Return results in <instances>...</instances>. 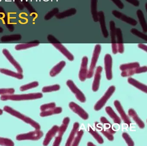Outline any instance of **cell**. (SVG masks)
<instances>
[{"label":"cell","instance_id":"obj_18","mask_svg":"<svg viewBox=\"0 0 147 146\" xmlns=\"http://www.w3.org/2000/svg\"><path fill=\"white\" fill-rule=\"evenodd\" d=\"M58 129H59V126L57 125H54L48 131L43 143L44 146H47L49 143L52 138L55 136L56 134L58 132Z\"/></svg>","mask_w":147,"mask_h":146},{"label":"cell","instance_id":"obj_17","mask_svg":"<svg viewBox=\"0 0 147 146\" xmlns=\"http://www.w3.org/2000/svg\"><path fill=\"white\" fill-rule=\"evenodd\" d=\"M52 45L61 52L69 61H73L74 59V56L61 43L59 44H52Z\"/></svg>","mask_w":147,"mask_h":146},{"label":"cell","instance_id":"obj_52","mask_svg":"<svg viewBox=\"0 0 147 146\" xmlns=\"http://www.w3.org/2000/svg\"><path fill=\"white\" fill-rule=\"evenodd\" d=\"M87 145L88 146H95V145H94V144L92 143V142L88 143Z\"/></svg>","mask_w":147,"mask_h":146},{"label":"cell","instance_id":"obj_21","mask_svg":"<svg viewBox=\"0 0 147 146\" xmlns=\"http://www.w3.org/2000/svg\"><path fill=\"white\" fill-rule=\"evenodd\" d=\"M128 82L130 84L132 85L135 87L138 88L139 90L144 92L145 93H147V86L146 85L139 82L138 81L135 80L134 78L129 77L128 79Z\"/></svg>","mask_w":147,"mask_h":146},{"label":"cell","instance_id":"obj_16","mask_svg":"<svg viewBox=\"0 0 147 146\" xmlns=\"http://www.w3.org/2000/svg\"><path fill=\"white\" fill-rule=\"evenodd\" d=\"M116 36L117 41V45L118 52L122 54L124 52V48L123 43V34L122 31L119 27L116 28Z\"/></svg>","mask_w":147,"mask_h":146},{"label":"cell","instance_id":"obj_39","mask_svg":"<svg viewBox=\"0 0 147 146\" xmlns=\"http://www.w3.org/2000/svg\"><path fill=\"white\" fill-rule=\"evenodd\" d=\"M0 145L13 146L14 145V143L11 139L0 137Z\"/></svg>","mask_w":147,"mask_h":146},{"label":"cell","instance_id":"obj_28","mask_svg":"<svg viewBox=\"0 0 147 146\" xmlns=\"http://www.w3.org/2000/svg\"><path fill=\"white\" fill-rule=\"evenodd\" d=\"M98 0H91V12L92 16L94 22L98 21V11H97V3Z\"/></svg>","mask_w":147,"mask_h":146},{"label":"cell","instance_id":"obj_7","mask_svg":"<svg viewBox=\"0 0 147 146\" xmlns=\"http://www.w3.org/2000/svg\"><path fill=\"white\" fill-rule=\"evenodd\" d=\"M105 68V70L106 76L107 80H110L113 78L112 64L113 60L110 54H106L104 58Z\"/></svg>","mask_w":147,"mask_h":146},{"label":"cell","instance_id":"obj_30","mask_svg":"<svg viewBox=\"0 0 147 146\" xmlns=\"http://www.w3.org/2000/svg\"><path fill=\"white\" fill-rule=\"evenodd\" d=\"M0 72L4 74L15 77V78L19 79V80H21L24 78V76L22 74V73H16V72H13L11 70H9L6 69H0Z\"/></svg>","mask_w":147,"mask_h":146},{"label":"cell","instance_id":"obj_41","mask_svg":"<svg viewBox=\"0 0 147 146\" xmlns=\"http://www.w3.org/2000/svg\"><path fill=\"white\" fill-rule=\"evenodd\" d=\"M122 137L124 139L125 142L127 143V145L129 146H133L134 145V143L132 141L130 137L127 133L124 132L122 134Z\"/></svg>","mask_w":147,"mask_h":146},{"label":"cell","instance_id":"obj_5","mask_svg":"<svg viewBox=\"0 0 147 146\" xmlns=\"http://www.w3.org/2000/svg\"><path fill=\"white\" fill-rule=\"evenodd\" d=\"M115 87L113 86H111L105 93L103 97L98 101L94 106V110L96 111L100 110L107 102L110 97L113 94L115 91Z\"/></svg>","mask_w":147,"mask_h":146},{"label":"cell","instance_id":"obj_10","mask_svg":"<svg viewBox=\"0 0 147 146\" xmlns=\"http://www.w3.org/2000/svg\"><path fill=\"white\" fill-rule=\"evenodd\" d=\"M70 109L75 113L78 114L80 117L84 120L88 119L89 117L88 114L85 111L84 109L74 102H71L69 105Z\"/></svg>","mask_w":147,"mask_h":146},{"label":"cell","instance_id":"obj_12","mask_svg":"<svg viewBox=\"0 0 147 146\" xmlns=\"http://www.w3.org/2000/svg\"><path fill=\"white\" fill-rule=\"evenodd\" d=\"M114 105L125 123L128 126H129L131 123V121L125 112L119 101L117 100H115L114 102Z\"/></svg>","mask_w":147,"mask_h":146},{"label":"cell","instance_id":"obj_26","mask_svg":"<svg viewBox=\"0 0 147 146\" xmlns=\"http://www.w3.org/2000/svg\"><path fill=\"white\" fill-rule=\"evenodd\" d=\"M105 111L107 114L113 119V122L119 125L121 124V119L111 106H107L105 108Z\"/></svg>","mask_w":147,"mask_h":146},{"label":"cell","instance_id":"obj_31","mask_svg":"<svg viewBox=\"0 0 147 146\" xmlns=\"http://www.w3.org/2000/svg\"><path fill=\"white\" fill-rule=\"evenodd\" d=\"M88 131L93 136L94 139L97 141L100 144H102L104 143V140L102 137L98 133L96 130H94L91 126H89L88 128Z\"/></svg>","mask_w":147,"mask_h":146},{"label":"cell","instance_id":"obj_45","mask_svg":"<svg viewBox=\"0 0 147 146\" xmlns=\"http://www.w3.org/2000/svg\"><path fill=\"white\" fill-rule=\"evenodd\" d=\"M136 68L122 71L121 74V76L123 77H126V76H131L135 74H136Z\"/></svg>","mask_w":147,"mask_h":146},{"label":"cell","instance_id":"obj_23","mask_svg":"<svg viewBox=\"0 0 147 146\" xmlns=\"http://www.w3.org/2000/svg\"><path fill=\"white\" fill-rule=\"evenodd\" d=\"M76 12L77 10L75 8H72L61 13H58L55 16L58 19H64L66 17H70L76 14Z\"/></svg>","mask_w":147,"mask_h":146},{"label":"cell","instance_id":"obj_3","mask_svg":"<svg viewBox=\"0 0 147 146\" xmlns=\"http://www.w3.org/2000/svg\"><path fill=\"white\" fill-rule=\"evenodd\" d=\"M100 51H101V46L98 44L96 45L94 47V50L90 68H89V70L88 71L87 78L90 79L93 76L94 69H95L96 64L98 62Z\"/></svg>","mask_w":147,"mask_h":146},{"label":"cell","instance_id":"obj_44","mask_svg":"<svg viewBox=\"0 0 147 146\" xmlns=\"http://www.w3.org/2000/svg\"><path fill=\"white\" fill-rule=\"evenodd\" d=\"M15 92V89L13 88H0L1 95L13 94Z\"/></svg>","mask_w":147,"mask_h":146},{"label":"cell","instance_id":"obj_6","mask_svg":"<svg viewBox=\"0 0 147 146\" xmlns=\"http://www.w3.org/2000/svg\"><path fill=\"white\" fill-rule=\"evenodd\" d=\"M67 85L69 89L74 94L76 98L82 103L86 102V98L83 93L77 87L74 82L71 80L67 81Z\"/></svg>","mask_w":147,"mask_h":146},{"label":"cell","instance_id":"obj_9","mask_svg":"<svg viewBox=\"0 0 147 146\" xmlns=\"http://www.w3.org/2000/svg\"><path fill=\"white\" fill-rule=\"evenodd\" d=\"M112 14L117 19L123 21L132 26H136L137 25L138 21L136 20L131 17H129L122 13L119 11L117 10H113L112 11Z\"/></svg>","mask_w":147,"mask_h":146},{"label":"cell","instance_id":"obj_40","mask_svg":"<svg viewBox=\"0 0 147 146\" xmlns=\"http://www.w3.org/2000/svg\"><path fill=\"white\" fill-rule=\"evenodd\" d=\"M20 35H12L10 36H4L1 38L2 41H8L11 40H18L21 39Z\"/></svg>","mask_w":147,"mask_h":146},{"label":"cell","instance_id":"obj_38","mask_svg":"<svg viewBox=\"0 0 147 146\" xmlns=\"http://www.w3.org/2000/svg\"><path fill=\"white\" fill-rule=\"evenodd\" d=\"M130 32L131 33L134 35H136V36H137L138 38H141L142 39L147 41V36L146 34L138 30L137 29L135 28H132L131 29Z\"/></svg>","mask_w":147,"mask_h":146},{"label":"cell","instance_id":"obj_15","mask_svg":"<svg viewBox=\"0 0 147 146\" xmlns=\"http://www.w3.org/2000/svg\"><path fill=\"white\" fill-rule=\"evenodd\" d=\"M98 21L100 23V28L102 34L104 38H108L109 33L106 25L105 14L103 11H100L98 12Z\"/></svg>","mask_w":147,"mask_h":146},{"label":"cell","instance_id":"obj_49","mask_svg":"<svg viewBox=\"0 0 147 146\" xmlns=\"http://www.w3.org/2000/svg\"><path fill=\"white\" fill-rule=\"evenodd\" d=\"M125 1L136 7H138L140 4V2L138 0H125Z\"/></svg>","mask_w":147,"mask_h":146},{"label":"cell","instance_id":"obj_33","mask_svg":"<svg viewBox=\"0 0 147 146\" xmlns=\"http://www.w3.org/2000/svg\"><path fill=\"white\" fill-rule=\"evenodd\" d=\"M140 67V64L138 62L130 63L125 64H121L120 66V69L122 71L132 69Z\"/></svg>","mask_w":147,"mask_h":146},{"label":"cell","instance_id":"obj_22","mask_svg":"<svg viewBox=\"0 0 147 146\" xmlns=\"http://www.w3.org/2000/svg\"><path fill=\"white\" fill-rule=\"evenodd\" d=\"M66 62L64 61L60 62L59 63L54 66L50 72V75L51 77H54L57 75L62 70L63 68L66 65Z\"/></svg>","mask_w":147,"mask_h":146},{"label":"cell","instance_id":"obj_50","mask_svg":"<svg viewBox=\"0 0 147 146\" xmlns=\"http://www.w3.org/2000/svg\"><path fill=\"white\" fill-rule=\"evenodd\" d=\"M62 141V138L58 137V136L55 139V141L53 143V146H58L60 145L61 142Z\"/></svg>","mask_w":147,"mask_h":146},{"label":"cell","instance_id":"obj_43","mask_svg":"<svg viewBox=\"0 0 147 146\" xmlns=\"http://www.w3.org/2000/svg\"><path fill=\"white\" fill-rule=\"evenodd\" d=\"M56 104L55 102H52V103H49V104H44L40 106V110L41 112L44 111H47V110H50L55 107Z\"/></svg>","mask_w":147,"mask_h":146},{"label":"cell","instance_id":"obj_24","mask_svg":"<svg viewBox=\"0 0 147 146\" xmlns=\"http://www.w3.org/2000/svg\"><path fill=\"white\" fill-rule=\"evenodd\" d=\"M136 14L138 18V21L140 25L142 28L143 31L144 32H147V24L144 18V14L143 13L141 9H138L137 10Z\"/></svg>","mask_w":147,"mask_h":146},{"label":"cell","instance_id":"obj_14","mask_svg":"<svg viewBox=\"0 0 147 146\" xmlns=\"http://www.w3.org/2000/svg\"><path fill=\"white\" fill-rule=\"evenodd\" d=\"M102 70L103 68L101 66H99L97 67L92 86V89L93 92H97L99 89L101 78V73Z\"/></svg>","mask_w":147,"mask_h":146},{"label":"cell","instance_id":"obj_36","mask_svg":"<svg viewBox=\"0 0 147 146\" xmlns=\"http://www.w3.org/2000/svg\"><path fill=\"white\" fill-rule=\"evenodd\" d=\"M38 85H39V83H38V82H30L29 84L21 86L20 88V90L22 92L26 91V90H29V89L36 87Z\"/></svg>","mask_w":147,"mask_h":146},{"label":"cell","instance_id":"obj_8","mask_svg":"<svg viewBox=\"0 0 147 146\" xmlns=\"http://www.w3.org/2000/svg\"><path fill=\"white\" fill-rule=\"evenodd\" d=\"M110 28L112 52L113 54H116L118 52L117 45L116 43V27L115 22L113 21H110Z\"/></svg>","mask_w":147,"mask_h":146},{"label":"cell","instance_id":"obj_53","mask_svg":"<svg viewBox=\"0 0 147 146\" xmlns=\"http://www.w3.org/2000/svg\"><path fill=\"white\" fill-rule=\"evenodd\" d=\"M3 111L1 109H0V115H2L3 114Z\"/></svg>","mask_w":147,"mask_h":146},{"label":"cell","instance_id":"obj_4","mask_svg":"<svg viewBox=\"0 0 147 146\" xmlns=\"http://www.w3.org/2000/svg\"><path fill=\"white\" fill-rule=\"evenodd\" d=\"M43 136V133L40 129L36 130L35 131H30L25 134H20L16 137V140L18 141L23 140H32L37 141L39 140Z\"/></svg>","mask_w":147,"mask_h":146},{"label":"cell","instance_id":"obj_51","mask_svg":"<svg viewBox=\"0 0 147 146\" xmlns=\"http://www.w3.org/2000/svg\"><path fill=\"white\" fill-rule=\"evenodd\" d=\"M138 48L143 50L145 51V52H147V46L146 45L144 44H138Z\"/></svg>","mask_w":147,"mask_h":146},{"label":"cell","instance_id":"obj_42","mask_svg":"<svg viewBox=\"0 0 147 146\" xmlns=\"http://www.w3.org/2000/svg\"><path fill=\"white\" fill-rule=\"evenodd\" d=\"M58 13H59V9L58 8H55L46 14L45 17V19L49 20L51 19L53 16L56 15Z\"/></svg>","mask_w":147,"mask_h":146},{"label":"cell","instance_id":"obj_13","mask_svg":"<svg viewBox=\"0 0 147 146\" xmlns=\"http://www.w3.org/2000/svg\"><path fill=\"white\" fill-rule=\"evenodd\" d=\"M2 53L5 55V56L8 59L10 62L16 68L17 71L20 73L23 72V69L20 66V64L13 58L11 54L9 52V51L6 49H4L2 50Z\"/></svg>","mask_w":147,"mask_h":146},{"label":"cell","instance_id":"obj_25","mask_svg":"<svg viewBox=\"0 0 147 146\" xmlns=\"http://www.w3.org/2000/svg\"><path fill=\"white\" fill-rule=\"evenodd\" d=\"M95 126L96 128L108 139V140L110 141H113L114 137L113 135V134H111L109 131L104 128L98 122H96L95 123Z\"/></svg>","mask_w":147,"mask_h":146},{"label":"cell","instance_id":"obj_20","mask_svg":"<svg viewBox=\"0 0 147 146\" xmlns=\"http://www.w3.org/2000/svg\"><path fill=\"white\" fill-rule=\"evenodd\" d=\"M79 127H80V124L76 122L74 123L73 126V128L70 132V135L69 136L67 140V142L66 143V146H71L72 142L74 141V138L77 133V131L79 130Z\"/></svg>","mask_w":147,"mask_h":146},{"label":"cell","instance_id":"obj_32","mask_svg":"<svg viewBox=\"0 0 147 146\" xmlns=\"http://www.w3.org/2000/svg\"><path fill=\"white\" fill-rule=\"evenodd\" d=\"M100 122L104 124L105 129L109 131L111 134H113L116 133V131L113 130L112 129V126L111 123L107 120L105 117H101L100 119Z\"/></svg>","mask_w":147,"mask_h":146},{"label":"cell","instance_id":"obj_34","mask_svg":"<svg viewBox=\"0 0 147 146\" xmlns=\"http://www.w3.org/2000/svg\"><path fill=\"white\" fill-rule=\"evenodd\" d=\"M38 43H28V44H20L17 45L15 46V50H25L28 48L35 47L39 45Z\"/></svg>","mask_w":147,"mask_h":146},{"label":"cell","instance_id":"obj_2","mask_svg":"<svg viewBox=\"0 0 147 146\" xmlns=\"http://www.w3.org/2000/svg\"><path fill=\"white\" fill-rule=\"evenodd\" d=\"M4 110L5 111L10 113L11 115L16 117L20 119H22L23 121L29 124L31 126H32L33 128H35L36 130L40 129H41V126L38 123L36 122V121L33 120V119H32L30 118L29 117H26L25 116L24 114L22 113H20L19 112L16 111L13 109L10 106H4Z\"/></svg>","mask_w":147,"mask_h":146},{"label":"cell","instance_id":"obj_1","mask_svg":"<svg viewBox=\"0 0 147 146\" xmlns=\"http://www.w3.org/2000/svg\"><path fill=\"white\" fill-rule=\"evenodd\" d=\"M43 97L42 94L41 93L27 94H7L2 95L0 98L1 100H11L15 101L20 100H30L41 98Z\"/></svg>","mask_w":147,"mask_h":146},{"label":"cell","instance_id":"obj_19","mask_svg":"<svg viewBox=\"0 0 147 146\" xmlns=\"http://www.w3.org/2000/svg\"><path fill=\"white\" fill-rule=\"evenodd\" d=\"M128 114L136 122V123L138 125V127L140 129H143L144 128L145 125H144V123L138 117V115L134 109H129V111H128Z\"/></svg>","mask_w":147,"mask_h":146},{"label":"cell","instance_id":"obj_29","mask_svg":"<svg viewBox=\"0 0 147 146\" xmlns=\"http://www.w3.org/2000/svg\"><path fill=\"white\" fill-rule=\"evenodd\" d=\"M69 122H70V119L68 117H65L63 119L62 124L60 127H59V129H58V135L57 136L58 137L62 138L63 135L67 130Z\"/></svg>","mask_w":147,"mask_h":146},{"label":"cell","instance_id":"obj_11","mask_svg":"<svg viewBox=\"0 0 147 146\" xmlns=\"http://www.w3.org/2000/svg\"><path fill=\"white\" fill-rule=\"evenodd\" d=\"M88 58L87 57H83L81 65L79 74V78L81 81H85L86 79L87 74L88 73Z\"/></svg>","mask_w":147,"mask_h":146},{"label":"cell","instance_id":"obj_46","mask_svg":"<svg viewBox=\"0 0 147 146\" xmlns=\"http://www.w3.org/2000/svg\"><path fill=\"white\" fill-rule=\"evenodd\" d=\"M48 40H49V42H50V43H51L52 44H59V43H61L60 41H59L54 36H53V35H51V34L48 35Z\"/></svg>","mask_w":147,"mask_h":146},{"label":"cell","instance_id":"obj_48","mask_svg":"<svg viewBox=\"0 0 147 146\" xmlns=\"http://www.w3.org/2000/svg\"><path fill=\"white\" fill-rule=\"evenodd\" d=\"M120 9H123L124 4L120 0H111Z\"/></svg>","mask_w":147,"mask_h":146},{"label":"cell","instance_id":"obj_37","mask_svg":"<svg viewBox=\"0 0 147 146\" xmlns=\"http://www.w3.org/2000/svg\"><path fill=\"white\" fill-rule=\"evenodd\" d=\"M60 89V85L58 84L52 85V86H45L42 89V91L43 92H50L59 90Z\"/></svg>","mask_w":147,"mask_h":146},{"label":"cell","instance_id":"obj_35","mask_svg":"<svg viewBox=\"0 0 147 146\" xmlns=\"http://www.w3.org/2000/svg\"><path fill=\"white\" fill-rule=\"evenodd\" d=\"M83 134H84V131L82 130H80V131H77V133L76 135V136L75 137L71 145L73 146H78L81 140Z\"/></svg>","mask_w":147,"mask_h":146},{"label":"cell","instance_id":"obj_27","mask_svg":"<svg viewBox=\"0 0 147 146\" xmlns=\"http://www.w3.org/2000/svg\"><path fill=\"white\" fill-rule=\"evenodd\" d=\"M62 111V108L61 107H55L47 111H42L40 115L41 117H48L54 114H59Z\"/></svg>","mask_w":147,"mask_h":146},{"label":"cell","instance_id":"obj_47","mask_svg":"<svg viewBox=\"0 0 147 146\" xmlns=\"http://www.w3.org/2000/svg\"><path fill=\"white\" fill-rule=\"evenodd\" d=\"M147 71V67L146 66L138 67L136 68V74L144 73Z\"/></svg>","mask_w":147,"mask_h":146}]
</instances>
